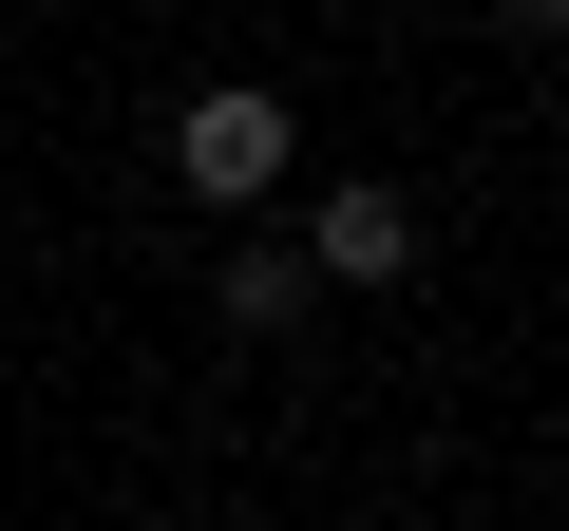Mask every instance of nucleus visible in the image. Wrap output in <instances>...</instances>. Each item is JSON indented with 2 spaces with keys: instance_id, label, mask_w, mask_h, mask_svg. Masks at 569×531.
Returning <instances> with one entry per match:
<instances>
[{
  "instance_id": "f257e3e1",
  "label": "nucleus",
  "mask_w": 569,
  "mask_h": 531,
  "mask_svg": "<svg viewBox=\"0 0 569 531\" xmlns=\"http://www.w3.org/2000/svg\"><path fill=\"white\" fill-rule=\"evenodd\" d=\"M284 152H305V133H284V96H266V77H209V96L171 114V190H190V209H266V190H284Z\"/></svg>"
},
{
  "instance_id": "f03ea898",
  "label": "nucleus",
  "mask_w": 569,
  "mask_h": 531,
  "mask_svg": "<svg viewBox=\"0 0 569 531\" xmlns=\"http://www.w3.org/2000/svg\"><path fill=\"white\" fill-rule=\"evenodd\" d=\"M305 285H418V190L399 171H342L305 209Z\"/></svg>"
},
{
  "instance_id": "7ed1b4c3",
  "label": "nucleus",
  "mask_w": 569,
  "mask_h": 531,
  "mask_svg": "<svg viewBox=\"0 0 569 531\" xmlns=\"http://www.w3.org/2000/svg\"><path fill=\"white\" fill-rule=\"evenodd\" d=\"M209 304H228L247 342H284V323H305L323 285H305V247H284V228H266V247H228V266H209Z\"/></svg>"
},
{
  "instance_id": "20e7f679",
  "label": "nucleus",
  "mask_w": 569,
  "mask_h": 531,
  "mask_svg": "<svg viewBox=\"0 0 569 531\" xmlns=\"http://www.w3.org/2000/svg\"><path fill=\"white\" fill-rule=\"evenodd\" d=\"M493 20H512V39H569V0H493Z\"/></svg>"
}]
</instances>
